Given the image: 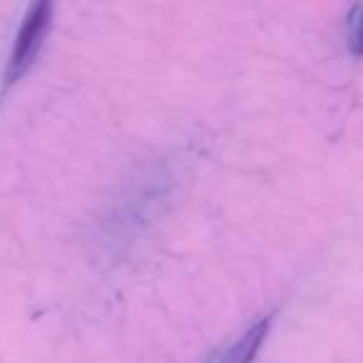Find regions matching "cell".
I'll return each mask as SVG.
<instances>
[{"label": "cell", "mask_w": 363, "mask_h": 363, "mask_svg": "<svg viewBox=\"0 0 363 363\" xmlns=\"http://www.w3.org/2000/svg\"><path fill=\"white\" fill-rule=\"evenodd\" d=\"M48 21H50V6H33L30 13L26 16L21 33H18L16 50L11 55V65H8V82H16L18 77L26 72V67L33 62L40 40L48 30Z\"/></svg>", "instance_id": "cell-1"}, {"label": "cell", "mask_w": 363, "mask_h": 363, "mask_svg": "<svg viewBox=\"0 0 363 363\" xmlns=\"http://www.w3.org/2000/svg\"><path fill=\"white\" fill-rule=\"evenodd\" d=\"M267 331H269V318H264V321H259L257 326L249 328L239 341H234L227 351L219 353L212 363H252V358L257 356L264 338H267Z\"/></svg>", "instance_id": "cell-2"}, {"label": "cell", "mask_w": 363, "mask_h": 363, "mask_svg": "<svg viewBox=\"0 0 363 363\" xmlns=\"http://www.w3.org/2000/svg\"><path fill=\"white\" fill-rule=\"evenodd\" d=\"M348 48L356 55H363V6H356L348 16Z\"/></svg>", "instance_id": "cell-3"}]
</instances>
